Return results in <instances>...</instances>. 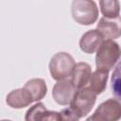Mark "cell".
Listing matches in <instances>:
<instances>
[{
    "mask_svg": "<svg viewBox=\"0 0 121 121\" xmlns=\"http://www.w3.org/2000/svg\"><path fill=\"white\" fill-rule=\"evenodd\" d=\"M121 57V47L113 40H105L99 45L95 55V66L97 69L110 71Z\"/></svg>",
    "mask_w": 121,
    "mask_h": 121,
    "instance_id": "obj_1",
    "label": "cell"
},
{
    "mask_svg": "<svg viewBox=\"0 0 121 121\" xmlns=\"http://www.w3.org/2000/svg\"><path fill=\"white\" fill-rule=\"evenodd\" d=\"M71 14L78 24L90 26L98 18V8L94 0H73Z\"/></svg>",
    "mask_w": 121,
    "mask_h": 121,
    "instance_id": "obj_2",
    "label": "cell"
},
{
    "mask_svg": "<svg viewBox=\"0 0 121 121\" xmlns=\"http://www.w3.org/2000/svg\"><path fill=\"white\" fill-rule=\"evenodd\" d=\"M76 64L74 58L70 54L66 52H58L50 60V75L55 80L71 78Z\"/></svg>",
    "mask_w": 121,
    "mask_h": 121,
    "instance_id": "obj_3",
    "label": "cell"
},
{
    "mask_svg": "<svg viewBox=\"0 0 121 121\" xmlns=\"http://www.w3.org/2000/svg\"><path fill=\"white\" fill-rule=\"evenodd\" d=\"M96 95H97L93 92L88 86L77 90L74 98L70 103V107L76 112L79 119L86 116L94 108L96 100Z\"/></svg>",
    "mask_w": 121,
    "mask_h": 121,
    "instance_id": "obj_4",
    "label": "cell"
},
{
    "mask_svg": "<svg viewBox=\"0 0 121 121\" xmlns=\"http://www.w3.org/2000/svg\"><path fill=\"white\" fill-rule=\"evenodd\" d=\"M121 118V101L110 98L96 108L95 112L87 118L88 121H117Z\"/></svg>",
    "mask_w": 121,
    "mask_h": 121,
    "instance_id": "obj_5",
    "label": "cell"
},
{
    "mask_svg": "<svg viewBox=\"0 0 121 121\" xmlns=\"http://www.w3.org/2000/svg\"><path fill=\"white\" fill-rule=\"evenodd\" d=\"M78 88L72 78H63L58 80L52 89V96L55 102L60 105H68L71 103Z\"/></svg>",
    "mask_w": 121,
    "mask_h": 121,
    "instance_id": "obj_6",
    "label": "cell"
},
{
    "mask_svg": "<svg viewBox=\"0 0 121 121\" xmlns=\"http://www.w3.org/2000/svg\"><path fill=\"white\" fill-rule=\"evenodd\" d=\"M96 29L106 40H114L121 36V17H102L96 25Z\"/></svg>",
    "mask_w": 121,
    "mask_h": 121,
    "instance_id": "obj_7",
    "label": "cell"
},
{
    "mask_svg": "<svg viewBox=\"0 0 121 121\" xmlns=\"http://www.w3.org/2000/svg\"><path fill=\"white\" fill-rule=\"evenodd\" d=\"M25 119L26 121H33V120L59 121L61 120V116H60V112L48 111L43 105V103L38 102L27 110V112H26Z\"/></svg>",
    "mask_w": 121,
    "mask_h": 121,
    "instance_id": "obj_8",
    "label": "cell"
},
{
    "mask_svg": "<svg viewBox=\"0 0 121 121\" xmlns=\"http://www.w3.org/2000/svg\"><path fill=\"white\" fill-rule=\"evenodd\" d=\"M34 101L32 95L26 88H19L11 91L6 97L7 104L13 109H22L29 106Z\"/></svg>",
    "mask_w": 121,
    "mask_h": 121,
    "instance_id": "obj_9",
    "label": "cell"
},
{
    "mask_svg": "<svg viewBox=\"0 0 121 121\" xmlns=\"http://www.w3.org/2000/svg\"><path fill=\"white\" fill-rule=\"evenodd\" d=\"M104 41L102 34L97 29H91L85 32L79 40L80 49L87 54L95 53Z\"/></svg>",
    "mask_w": 121,
    "mask_h": 121,
    "instance_id": "obj_10",
    "label": "cell"
},
{
    "mask_svg": "<svg viewBox=\"0 0 121 121\" xmlns=\"http://www.w3.org/2000/svg\"><path fill=\"white\" fill-rule=\"evenodd\" d=\"M92 73V68L87 62H78L75 66L71 78L76 87L79 89L88 85Z\"/></svg>",
    "mask_w": 121,
    "mask_h": 121,
    "instance_id": "obj_11",
    "label": "cell"
},
{
    "mask_svg": "<svg viewBox=\"0 0 121 121\" xmlns=\"http://www.w3.org/2000/svg\"><path fill=\"white\" fill-rule=\"evenodd\" d=\"M108 76H109V71L96 68V70L92 73L87 86L96 95H100L106 89Z\"/></svg>",
    "mask_w": 121,
    "mask_h": 121,
    "instance_id": "obj_12",
    "label": "cell"
},
{
    "mask_svg": "<svg viewBox=\"0 0 121 121\" xmlns=\"http://www.w3.org/2000/svg\"><path fill=\"white\" fill-rule=\"evenodd\" d=\"M24 87L26 88L30 92V94L33 96L34 101L36 102L42 100L47 93V86L45 84V81L43 78L29 79L28 81H26Z\"/></svg>",
    "mask_w": 121,
    "mask_h": 121,
    "instance_id": "obj_13",
    "label": "cell"
},
{
    "mask_svg": "<svg viewBox=\"0 0 121 121\" xmlns=\"http://www.w3.org/2000/svg\"><path fill=\"white\" fill-rule=\"evenodd\" d=\"M99 7L105 17L112 18L119 16L120 4L118 0H99Z\"/></svg>",
    "mask_w": 121,
    "mask_h": 121,
    "instance_id": "obj_14",
    "label": "cell"
},
{
    "mask_svg": "<svg viewBox=\"0 0 121 121\" xmlns=\"http://www.w3.org/2000/svg\"><path fill=\"white\" fill-rule=\"evenodd\" d=\"M111 90L113 96L121 101V60L115 66L111 78Z\"/></svg>",
    "mask_w": 121,
    "mask_h": 121,
    "instance_id": "obj_15",
    "label": "cell"
},
{
    "mask_svg": "<svg viewBox=\"0 0 121 121\" xmlns=\"http://www.w3.org/2000/svg\"><path fill=\"white\" fill-rule=\"evenodd\" d=\"M60 116H61V120H68V121H77L79 119V117L78 116V114L76 113V112L71 108H66L63 109L60 112Z\"/></svg>",
    "mask_w": 121,
    "mask_h": 121,
    "instance_id": "obj_16",
    "label": "cell"
}]
</instances>
